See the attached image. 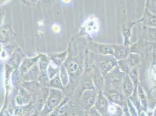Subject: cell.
I'll use <instances>...</instances> for the list:
<instances>
[{
	"label": "cell",
	"instance_id": "obj_20",
	"mask_svg": "<svg viewBox=\"0 0 156 116\" xmlns=\"http://www.w3.org/2000/svg\"><path fill=\"white\" fill-rule=\"evenodd\" d=\"M25 86L28 90H35L38 87V83L35 81H32L29 83H25Z\"/></svg>",
	"mask_w": 156,
	"mask_h": 116
},
{
	"label": "cell",
	"instance_id": "obj_28",
	"mask_svg": "<svg viewBox=\"0 0 156 116\" xmlns=\"http://www.w3.org/2000/svg\"><path fill=\"white\" fill-rule=\"evenodd\" d=\"M16 116V115H12V116Z\"/></svg>",
	"mask_w": 156,
	"mask_h": 116
},
{
	"label": "cell",
	"instance_id": "obj_25",
	"mask_svg": "<svg viewBox=\"0 0 156 116\" xmlns=\"http://www.w3.org/2000/svg\"><path fill=\"white\" fill-rule=\"evenodd\" d=\"M52 29L53 32H60L61 28H60V26H58V25H54L52 26Z\"/></svg>",
	"mask_w": 156,
	"mask_h": 116
},
{
	"label": "cell",
	"instance_id": "obj_2",
	"mask_svg": "<svg viewBox=\"0 0 156 116\" xmlns=\"http://www.w3.org/2000/svg\"><path fill=\"white\" fill-rule=\"evenodd\" d=\"M109 102L106 97H104L103 94L100 92L98 95V100L96 102L95 107L101 114H104L107 110Z\"/></svg>",
	"mask_w": 156,
	"mask_h": 116
},
{
	"label": "cell",
	"instance_id": "obj_9",
	"mask_svg": "<svg viewBox=\"0 0 156 116\" xmlns=\"http://www.w3.org/2000/svg\"><path fill=\"white\" fill-rule=\"evenodd\" d=\"M58 69V66L55 64L53 61H51L49 63L47 68V76L49 79H52L58 74L57 71Z\"/></svg>",
	"mask_w": 156,
	"mask_h": 116
},
{
	"label": "cell",
	"instance_id": "obj_16",
	"mask_svg": "<svg viewBox=\"0 0 156 116\" xmlns=\"http://www.w3.org/2000/svg\"><path fill=\"white\" fill-rule=\"evenodd\" d=\"M39 69H37V66L33 67V68L30 71L27 72L25 74L26 77H28V78H27V80H33L34 78H37V76L39 74Z\"/></svg>",
	"mask_w": 156,
	"mask_h": 116
},
{
	"label": "cell",
	"instance_id": "obj_3",
	"mask_svg": "<svg viewBox=\"0 0 156 116\" xmlns=\"http://www.w3.org/2000/svg\"><path fill=\"white\" fill-rule=\"evenodd\" d=\"M104 94L110 99L111 102L117 104H122L123 102L122 96L117 90H109L108 92H105Z\"/></svg>",
	"mask_w": 156,
	"mask_h": 116
},
{
	"label": "cell",
	"instance_id": "obj_14",
	"mask_svg": "<svg viewBox=\"0 0 156 116\" xmlns=\"http://www.w3.org/2000/svg\"><path fill=\"white\" fill-rule=\"evenodd\" d=\"M107 111L111 116H120L121 115V114H120V109L114 104H109Z\"/></svg>",
	"mask_w": 156,
	"mask_h": 116
},
{
	"label": "cell",
	"instance_id": "obj_4",
	"mask_svg": "<svg viewBox=\"0 0 156 116\" xmlns=\"http://www.w3.org/2000/svg\"><path fill=\"white\" fill-rule=\"evenodd\" d=\"M129 50L127 46L114 45V56L118 59H122L127 58Z\"/></svg>",
	"mask_w": 156,
	"mask_h": 116
},
{
	"label": "cell",
	"instance_id": "obj_17",
	"mask_svg": "<svg viewBox=\"0 0 156 116\" xmlns=\"http://www.w3.org/2000/svg\"><path fill=\"white\" fill-rule=\"evenodd\" d=\"M94 82L96 87L99 88L100 89L103 88L104 78L103 77L102 75H101L100 74H98L94 77Z\"/></svg>",
	"mask_w": 156,
	"mask_h": 116
},
{
	"label": "cell",
	"instance_id": "obj_8",
	"mask_svg": "<svg viewBox=\"0 0 156 116\" xmlns=\"http://www.w3.org/2000/svg\"><path fill=\"white\" fill-rule=\"evenodd\" d=\"M122 88L126 96H129L132 94L133 90L132 83L128 76H126L124 80Z\"/></svg>",
	"mask_w": 156,
	"mask_h": 116
},
{
	"label": "cell",
	"instance_id": "obj_1",
	"mask_svg": "<svg viewBox=\"0 0 156 116\" xmlns=\"http://www.w3.org/2000/svg\"><path fill=\"white\" fill-rule=\"evenodd\" d=\"M62 94L61 91L54 89L50 90V95L48 97L43 112L41 113V115L47 116L52 113L54 110L58 106L62 99Z\"/></svg>",
	"mask_w": 156,
	"mask_h": 116
},
{
	"label": "cell",
	"instance_id": "obj_23",
	"mask_svg": "<svg viewBox=\"0 0 156 116\" xmlns=\"http://www.w3.org/2000/svg\"><path fill=\"white\" fill-rule=\"evenodd\" d=\"M94 88L93 87V85L92 84L91 81L90 80H87L85 81V83L83 84V90H94Z\"/></svg>",
	"mask_w": 156,
	"mask_h": 116
},
{
	"label": "cell",
	"instance_id": "obj_7",
	"mask_svg": "<svg viewBox=\"0 0 156 116\" xmlns=\"http://www.w3.org/2000/svg\"><path fill=\"white\" fill-rule=\"evenodd\" d=\"M39 56H37L36 58H31V59H26L24 60L22 65L20 68V70L21 71V73H26L30 68L36 62V61L38 60Z\"/></svg>",
	"mask_w": 156,
	"mask_h": 116
},
{
	"label": "cell",
	"instance_id": "obj_5",
	"mask_svg": "<svg viewBox=\"0 0 156 116\" xmlns=\"http://www.w3.org/2000/svg\"><path fill=\"white\" fill-rule=\"evenodd\" d=\"M101 70L103 74L105 75L114 68L116 65V62L114 60H104L101 62Z\"/></svg>",
	"mask_w": 156,
	"mask_h": 116
},
{
	"label": "cell",
	"instance_id": "obj_26",
	"mask_svg": "<svg viewBox=\"0 0 156 116\" xmlns=\"http://www.w3.org/2000/svg\"><path fill=\"white\" fill-rule=\"evenodd\" d=\"M1 116H9V113L7 111V110H2V112L1 113Z\"/></svg>",
	"mask_w": 156,
	"mask_h": 116
},
{
	"label": "cell",
	"instance_id": "obj_27",
	"mask_svg": "<svg viewBox=\"0 0 156 116\" xmlns=\"http://www.w3.org/2000/svg\"><path fill=\"white\" fill-rule=\"evenodd\" d=\"M42 116L41 115V114H37V113H34V114H33L32 116Z\"/></svg>",
	"mask_w": 156,
	"mask_h": 116
},
{
	"label": "cell",
	"instance_id": "obj_18",
	"mask_svg": "<svg viewBox=\"0 0 156 116\" xmlns=\"http://www.w3.org/2000/svg\"><path fill=\"white\" fill-rule=\"evenodd\" d=\"M65 55H66L65 53L60 54V55H55L54 58H52V61H53L55 64L59 66L61 64L63 60L65 59Z\"/></svg>",
	"mask_w": 156,
	"mask_h": 116
},
{
	"label": "cell",
	"instance_id": "obj_11",
	"mask_svg": "<svg viewBox=\"0 0 156 116\" xmlns=\"http://www.w3.org/2000/svg\"><path fill=\"white\" fill-rule=\"evenodd\" d=\"M66 70L71 75L75 76L80 71V67L78 63H76V62L72 61L69 62L67 65Z\"/></svg>",
	"mask_w": 156,
	"mask_h": 116
},
{
	"label": "cell",
	"instance_id": "obj_19",
	"mask_svg": "<svg viewBox=\"0 0 156 116\" xmlns=\"http://www.w3.org/2000/svg\"><path fill=\"white\" fill-rule=\"evenodd\" d=\"M98 29V26L94 20H90L86 25V30L89 32H94Z\"/></svg>",
	"mask_w": 156,
	"mask_h": 116
},
{
	"label": "cell",
	"instance_id": "obj_24",
	"mask_svg": "<svg viewBox=\"0 0 156 116\" xmlns=\"http://www.w3.org/2000/svg\"><path fill=\"white\" fill-rule=\"evenodd\" d=\"M89 116H102L101 114L98 111L95 107H92L90 109Z\"/></svg>",
	"mask_w": 156,
	"mask_h": 116
},
{
	"label": "cell",
	"instance_id": "obj_21",
	"mask_svg": "<svg viewBox=\"0 0 156 116\" xmlns=\"http://www.w3.org/2000/svg\"><path fill=\"white\" fill-rule=\"evenodd\" d=\"M147 22L149 26H156V16L149 13L147 15Z\"/></svg>",
	"mask_w": 156,
	"mask_h": 116
},
{
	"label": "cell",
	"instance_id": "obj_13",
	"mask_svg": "<svg viewBox=\"0 0 156 116\" xmlns=\"http://www.w3.org/2000/svg\"><path fill=\"white\" fill-rule=\"evenodd\" d=\"M84 104L86 107L91 108L95 102V95L90 92V95L89 94V96H87V95L85 94V97L83 98Z\"/></svg>",
	"mask_w": 156,
	"mask_h": 116
},
{
	"label": "cell",
	"instance_id": "obj_22",
	"mask_svg": "<svg viewBox=\"0 0 156 116\" xmlns=\"http://www.w3.org/2000/svg\"><path fill=\"white\" fill-rule=\"evenodd\" d=\"M148 34L150 39L153 40H156V29L149 27L148 29Z\"/></svg>",
	"mask_w": 156,
	"mask_h": 116
},
{
	"label": "cell",
	"instance_id": "obj_12",
	"mask_svg": "<svg viewBox=\"0 0 156 116\" xmlns=\"http://www.w3.org/2000/svg\"><path fill=\"white\" fill-rule=\"evenodd\" d=\"M67 72L68 71L66 67H64V65H62L61 67V70H60V78L63 86H66V84L68 83L69 77H68V74Z\"/></svg>",
	"mask_w": 156,
	"mask_h": 116
},
{
	"label": "cell",
	"instance_id": "obj_10",
	"mask_svg": "<svg viewBox=\"0 0 156 116\" xmlns=\"http://www.w3.org/2000/svg\"><path fill=\"white\" fill-rule=\"evenodd\" d=\"M98 49L103 55H114V45H98Z\"/></svg>",
	"mask_w": 156,
	"mask_h": 116
},
{
	"label": "cell",
	"instance_id": "obj_6",
	"mask_svg": "<svg viewBox=\"0 0 156 116\" xmlns=\"http://www.w3.org/2000/svg\"><path fill=\"white\" fill-rule=\"evenodd\" d=\"M122 75L121 72L118 71L117 69L111 72L108 74L106 77V81L108 83H115L118 82H120L122 79Z\"/></svg>",
	"mask_w": 156,
	"mask_h": 116
},
{
	"label": "cell",
	"instance_id": "obj_15",
	"mask_svg": "<svg viewBox=\"0 0 156 116\" xmlns=\"http://www.w3.org/2000/svg\"><path fill=\"white\" fill-rule=\"evenodd\" d=\"M50 85L53 87L59 88V89H62L63 85L62 84L60 77L59 76L58 73L55 76V77L52 78V80L50 82Z\"/></svg>",
	"mask_w": 156,
	"mask_h": 116
}]
</instances>
